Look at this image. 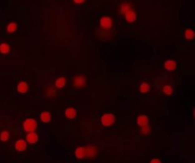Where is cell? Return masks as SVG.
<instances>
[{
    "mask_svg": "<svg viewBox=\"0 0 195 163\" xmlns=\"http://www.w3.org/2000/svg\"><path fill=\"white\" fill-rule=\"evenodd\" d=\"M97 154V149L94 146H86V147H78L75 150V156L77 158H90L95 156Z\"/></svg>",
    "mask_w": 195,
    "mask_h": 163,
    "instance_id": "obj_1",
    "label": "cell"
},
{
    "mask_svg": "<svg viewBox=\"0 0 195 163\" xmlns=\"http://www.w3.org/2000/svg\"><path fill=\"white\" fill-rule=\"evenodd\" d=\"M23 128L27 133H32L37 129V122L33 118H27L23 123Z\"/></svg>",
    "mask_w": 195,
    "mask_h": 163,
    "instance_id": "obj_2",
    "label": "cell"
},
{
    "mask_svg": "<svg viewBox=\"0 0 195 163\" xmlns=\"http://www.w3.org/2000/svg\"><path fill=\"white\" fill-rule=\"evenodd\" d=\"M115 122V116L112 114H106L101 117V123L103 126L109 127Z\"/></svg>",
    "mask_w": 195,
    "mask_h": 163,
    "instance_id": "obj_3",
    "label": "cell"
},
{
    "mask_svg": "<svg viewBox=\"0 0 195 163\" xmlns=\"http://www.w3.org/2000/svg\"><path fill=\"white\" fill-rule=\"evenodd\" d=\"M72 83H73V86L76 87V88H82V87H85L86 86L87 79L83 76H77L76 77L73 78Z\"/></svg>",
    "mask_w": 195,
    "mask_h": 163,
    "instance_id": "obj_4",
    "label": "cell"
},
{
    "mask_svg": "<svg viewBox=\"0 0 195 163\" xmlns=\"http://www.w3.org/2000/svg\"><path fill=\"white\" fill-rule=\"evenodd\" d=\"M100 26L103 28V29H110L111 26H112V20L111 18L109 17V16H103L101 19H100Z\"/></svg>",
    "mask_w": 195,
    "mask_h": 163,
    "instance_id": "obj_5",
    "label": "cell"
},
{
    "mask_svg": "<svg viewBox=\"0 0 195 163\" xmlns=\"http://www.w3.org/2000/svg\"><path fill=\"white\" fill-rule=\"evenodd\" d=\"M15 149L18 151V152H23V151H25L26 150V148H27V143H26V141L25 140H23V139H18L16 142H15Z\"/></svg>",
    "mask_w": 195,
    "mask_h": 163,
    "instance_id": "obj_6",
    "label": "cell"
},
{
    "mask_svg": "<svg viewBox=\"0 0 195 163\" xmlns=\"http://www.w3.org/2000/svg\"><path fill=\"white\" fill-rule=\"evenodd\" d=\"M125 18H126V20L129 23H132L136 20V13L134 11L132 10H129V12H127L125 13Z\"/></svg>",
    "mask_w": 195,
    "mask_h": 163,
    "instance_id": "obj_7",
    "label": "cell"
},
{
    "mask_svg": "<svg viewBox=\"0 0 195 163\" xmlns=\"http://www.w3.org/2000/svg\"><path fill=\"white\" fill-rule=\"evenodd\" d=\"M27 141L30 144H35L38 141V135L35 132L32 133H29L27 135Z\"/></svg>",
    "mask_w": 195,
    "mask_h": 163,
    "instance_id": "obj_8",
    "label": "cell"
},
{
    "mask_svg": "<svg viewBox=\"0 0 195 163\" xmlns=\"http://www.w3.org/2000/svg\"><path fill=\"white\" fill-rule=\"evenodd\" d=\"M137 124L141 127H144V126H147L149 125V118L147 116L145 115H142V116H139L137 117Z\"/></svg>",
    "mask_w": 195,
    "mask_h": 163,
    "instance_id": "obj_9",
    "label": "cell"
},
{
    "mask_svg": "<svg viewBox=\"0 0 195 163\" xmlns=\"http://www.w3.org/2000/svg\"><path fill=\"white\" fill-rule=\"evenodd\" d=\"M164 67L168 71H173L176 69V62H175L174 60H167L164 64Z\"/></svg>",
    "mask_w": 195,
    "mask_h": 163,
    "instance_id": "obj_10",
    "label": "cell"
},
{
    "mask_svg": "<svg viewBox=\"0 0 195 163\" xmlns=\"http://www.w3.org/2000/svg\"><path fill=\"white\" fill-rule=\"evenodd\" d=\"M76 115H77V112H76L75 109H73V108H68L66 110V112H65V116L68 118H70V119L74 118L76 116Z\"/></svg>",
    "mask_w": 195,
    "mask_h": 163,
    "instance_id": "obj_11",
    "label": "cell"
},
{
    "mask_svg": "<svg viewBox=\"0 0 195 163\" xmlns=\"http://www.w3.org/2000/svg\"><path fill=\"white\" fill-rule=\"evenodd\" d=\"M17 90H18V92H19V93L25 94V93L27 92V91H28V84H27V82L22 81V82L19 83L18 86H17Z\"/></svg>",
    "mask_w": 195,
    "mask_h": 163,
    "instance_id": "obj_12",
    "label": "cell"
},
{
    "mask_svg": "<svg viewBox=\"0 0 195 163\" xmlns=\"http://www.w3.org/2000/svg\"><path fill=\"white\" fill-rule=\"evenodd\" d=\"M40 119H41V121H42V122H44V123H48V122H50V121H51V114H50L49 112H43V113L40 115Z\"/></svg>",
    "mask_w": 195,
    "mask_h": 163,
    "instance_id": "obj_13",
    "label": "cell"
},
{
    "mask_svg": "<svg viewBox=\"0 0 195 163\" xmlns=\"http://www.w3.org/2000/svg\"><path fill=\"white\" fill-rule=\"evenodd\" d=\"M129 10H131L130 4L125 2V3H123V4L120 6V8H119V12H120V13H126V12H129Z\"/></svg>",
    "mask_w": 195,
    "mask_h": 163,
    "instance_id": "obj_14",
    "label": "cell"
},
{
    "mask_svg": "<svg viewBox=\"0 0 195 163\" xmlns=\"http://www.w3.org/2000/svg\"><path fill=\"white\" fill-rule=\"evenodd\" d=\"M185 37L188 40H192L195 37V32L191 30V29H188L185 32Z\"/></svg>",
    "mask_w": 195,
    "mask_h": 163,
    "instance_id": "obj_15",
    "label": "cell"
},
{
    "mask_svg": "<svg viewBox=\"0 0 195 163\" xmlns=\"http://www.w3.org/2000/svg\"><path fill=\"white\" fill-rule=\"evenodd\" d=\"M66 85V78L65 77H59V78H57L56 81H55V86L57 88H63L64 86Z\"/></svg>",
    "mask_w": 195,
    "mask_h": 163,
    "instance_id": "obj_16",
    "label": "cell"
},
{
    "mask_svg": "<svg viewBox=\"0 0 195 163\" xmlns=\"http://www.w3.org/2000/svg\"><path fill=\"white\" fill-rule=\"evenodd\" d=\"M9 52H10V46L7 43H1V44H0V52L6 54Z\"/></svg>",
    "mask_w": 195,
    "mask_h": 163,
    "instance_id": "obj_17",
    "label": "cell"
},
{
    "mask_svg": "<svg viewBox=\"0 0 195 163\" xmlns=\"http://www.w3.org/2000/svg\"><path fill=\"white\" fill-rule=\"evenodd\" d=\"M16 29H17V24L14 23V22H11V23L7 26V31H8L9 32H13L16 31Z\"/></svg>",
    "mask_w": 195,
    "mask_h": 163,
    "instance_id": "obj_18",
    "label": "cell"
},
{
    "mask_svg": "<svg viewBox=\"0 0 195 163\" xmlns=\"http://www.w3.org/2000/svg\"><path fill=\"white\" fill-rule=\"evenodd\" d=\"M149 91V84L148 83H146V82H144V83H142L141 85H140V92L141 93H148Z\"/></svg>",
    "mask_w": 195,
    "mask_h": 163,
    "instance_id": "obj_19",
    "label": "cell"
},
{
    "mask_svg": "<svg viewBox=\"0 0 195 163\" xmlns=\"http://www.w3.org/2000/svg\"><path fill=\"white\" fill-rule=\"evenodd\" d=\"M163 92H164V94H165V95H167V96H170V95L172 94V92H173L172 87H171V86H168V85L165 86V87L163 88Z\"/></svg>",
    "mask_w": 195,
    "mask_h": 163,
    "instance_id": "obj_20",
    "label": "cell"
},
{
    "mask_svg": "<svg viewBox=\"0 0 195 163\" xmlns=\"http://www.w3.org/2000/svg\"><path fill=\"white\" fill-rule=\"evenodd\" d=\"M10 137V135L7 131H4L1 133V135H0V139H1L2 141H7Z\"/></svg>",
    "mask_w": 195,
    "mask_h": 163,
    "instance_id": "obj_21",
    "label": "cell"
},
{
    "mask_svg": "<svg viewBox=\"0 0 195 163\" xmlns=\"http://www.w3.org/2000/svg\"><path fill=\"white\" fill-rule=\"evenodd\" d=\"M149 131H150V127H149V125L144 126V127H141V133H142V134H144V135L149 134Z\"/></svg>",
    "mask_w": 195,
    "mask_h": 163,
    "instance_id": "obj_22",
    "label": "cell"
},
{
    "mask_svg": "<svg viewBox=\"0 0 195 163\" xmlns=\"http://www.w3.org/2000/svg\"><path fill=\"white\" fill-rule=\"evenodd\" d=\"M150 163H161V161L159 159H157V158H154V159H152L150 161Z\"/></svg>",
    "mask_w": 195,
    "mask_h": 163,
    "instance_id": "obj_23",
    "label": "cell"
},
{
    "mask_svg": "<svg viewBox=\"0 0 195 163\" xmlns=\"http://www.w3.org/2000/svg\"><path fill=\"white\" fill-rule=\"evenodd\" d=\"M73 1H74L75 3H77V4H81V3L85 2V0H73Z\"/></svg>",
    "mask_w": 195,
    "mask_h": 163,
    "instance_id": "obj_24",
    "label": "cell"
},
{
    "mask_svg": "<svg viewBox=\"0 0 195 163\" xmlns=\"http://www.w3.org/2000/svg\"><path fill=\"white\" fill-rule=\"evenodd\" d=\"M193 116H194V118H195V109H194V111H193Z\"/></svg>",
    "mask_w": 195,
    "mask_h": 163,
    "instance_id": "obj_25",
    "label": "cell"
}]
</instances>
